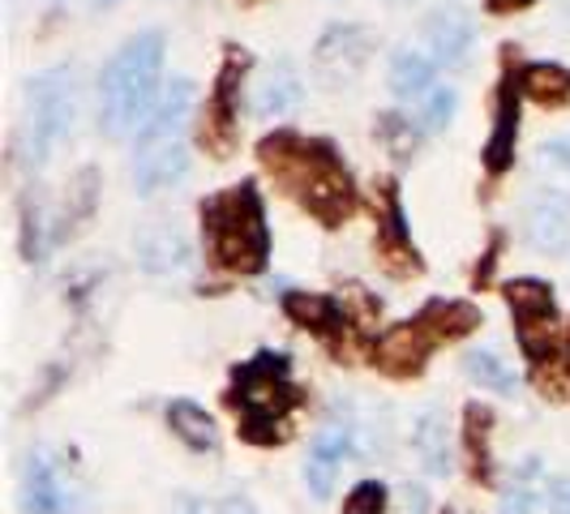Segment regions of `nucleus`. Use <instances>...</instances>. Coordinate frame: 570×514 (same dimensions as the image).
I'll return each instance as SVG.
<instances>
[{
  "instance_id": "1",
  "label": "nucleus",
  "mask_w": 570,
  "mask_h": 514,
  "mask_svg": "<svg viewBox=\"0 0 570 514\" xmlns=\"http://www.w3.org/2000/svg\"><path fill=\"white\" fill-rule=\"evenodd\" d=\"M257 164L271 171V180L287 198L301 201L322 228H343L361 206L352 171L335 142H326V138L275 129L257 142Z\"/></svg>"
},
{
  "instance_id": "2",
  "label": "nucleus",
  "mask_w": 570,
  "mask_h": 514,
  "mask_svg": "<svg viewBox=\"0 0 570 514\" xmlns=\"http://www.w3.org/2000/svg\"><path fill=\"white\" fill-rule=\"evenodd\" d=\"M202 240H206V261L224 275L249 279L262 275L271 261V228H266V201L257 194L254 180L228 185L198 206Z\"/></svg>"
},
{
  "instance_id": "3",
  "label": "nucleus",
  "mask_w": 570,
  "mask_h": 514,
  "mask_svg": "<svg viewBox=\"0 0 570 514\" xmlns=\"http://www.w3.org/2000/svg\"><path fill=\"white\" fill-rule=\"evenodd\" d=\"M224 399L236 412L240 437L249 446H284L292 437V412L305 403V391L292 382V356L262 347L232 369Z\"/></svg>"
},
{
  "instance_id": "4",
  "label": "nucleus",
  "mask_w": 570,
  "mask_h": 514,
  "mask_svg": "<svg viewBox=\"0 0 570 514\" xmlns=\"http://www.w3.org/2000/svg\"><path fill=\"white\" fill-rule=\"evenodd\" d=\"M164 52H168L164 30H138L134 39L116 48V57L108 60L99 78V116H104L99 125L108 138H129L150 120L159 73H164Z\"/></svg>"
},
{
  "instance_id": "5",
  "label": "nucleus",
  "mask_w": 570,
  "mask_h": 514,
  "mask_svg": "<svg viewBox=\"0 0 570 514\" xmlns=\"http://www.w3.org/2000/svg\"><path fill=\"white\" fill-rule=\"evenodd\" d=\"M189 120H194V82L176 78L155 103L150 120L134 134L129 176L138 194H159L189 171Z\"/></svg>"
},
{
  "instance_id": "6",
  "label": "nucleus",
  "mask_w": 570,
  "mask_h": 514,
  "mask_svg": "<svg viewBox=\"0 0 570 514\" xmlns=\"http://www.w3.org/2000/svg\"><path fill=\"white\" fill-rule=\"evenodd\" d=\"M284 314L309 330L314 339H322V347L340 360L352 365L361 343H365V322L382 314V305L365 296V287H347L343 296H326V291H301V287H287L279 296Z\"/></svg>"
},
{
  "instance_id": "7",
  "label": "nucleus",
  "mask_w": 570,
  "mask_h": 514,
  "mask_svg": "<svg viewBox=\"0 0 570 514\" xmlns=\"http://www.w3.org/2000/svg\"><path fill=\"white\" fill-rule=\"evenodd\" d=\"M78 120V69L52 65L27 82V155L30 164H48L69 142Z\"/></svg>"
},
{
  "instance_id": "8",
  "label": "nucleus",
  "mask_w": 570,
  "mask_h": 514,
  "mask_svg": "<svg viewBox=\"0 0 570 514\" xmlns=\"http://www.w3.org/2000/svg\"><path fill=\"white\" fill-rule=\"evenodd\" d=\"M391 90H395V99H400L407 112H416L425 134H442L459 108L455 86L442 82L438 60L421 57L412 48H400L391 57Z\"/></svg>"
},
{
  "instance_id": "9",
  "label": "nucleus",
  "mask_w": 570,
  "mask_h": 514,
  "mask_svg": "<svg viewBox=\"0 0 570 514\" xmlns=\"http://www.w3.org/2000/svg\"><path fill=\"white\" fill-rule=\"evenodd\" d=\"M254 57L245 48H228L224 60H219V73L210 82V95L198 112V142L210 159H228L236 150V138H240V86H245V73H249Z\"/></svg>"
},
{
  "instance_id": "10",
  "label": "nucleus",
  "mask_w": 570,
  "mask_h": 514,
  "mask_svg": "<svg viewBox=\"0 0 570 514\" xmlns=\"http://www.w3.org/2000/svg\"><path fill=\"white\" fill-rule=\"evenodd\" d=\"M507 305L514 317V339L523 347V356L537 365L544 360L553 347H558V300H553V287L532 275H519L502 287Z\"/></svg>"
},
{
  "instance_id": "11",
  "label": "nucleus",
  "mask_w": 570,
  "mask_h": 514,
  "mask_svg": "<svg viewBox=\"0 0 570 514\" xmlns=\"http://www.w3.org/2000/svg\"><path fill=\"white\" fill-rule=\"evenodd\" d=\"M373 254L382 261L386 275L395 279H412L425 270V257L412 240V228H407V215H403V198L400 185L386 176L377 185V231H373Z\"/></svg>"
},
{
  "instance_id": "12",
  "label": "nucleus",
  "mask_w": 570,
  "mask_h": 514,
  "mask_svg": "<svg viewBox=\"0 0 570 514\" xmlns=\"http://www.w3.org/2000/svg\"><path fill=\"white\" fill-rule=\"evenodd\" d=\"M519 103H523V86H519V60L514 48H502V78H498V103H493V129L481 150V164L498 180L514 168V146H519Z\"/></svg>"
},
{
  "instance_id": "13",
  "label": "nucleus",
  "mask_w": 570,
  "mask_h": 514,
  "mask_svg": "<svg viewBox=\"0 0 570 514\" xmlns=\"http://www.w3.org/2000/svg\"><path fill=\"white\" fill-rule=\"evenodd\" d=\"M433 347H442V343L433 339V330H429L421 317H407V322H395V326H386L370 347V360L377 373H386V377H416V373H425L429 365V352Z\"/></svg>"
},
{
  "instance_id": "14",
  "label": "nucleus",
  "mask_w": 570,
  "mask_h": 514,
  "mask_svg": "<svg viewBox=\"0 0 570 514\" xmlns=\"http://www.w3.org/2000/svg\"><path fill=\"white\" fill-rule=\"evenodd\" d=\"M373 52V30L361 22H335L331 30H322V39L314 43V65L326 82H352Z\"/></svg>"
},
{
  "instance_id": "15",
  "label": "nucleus",
  "mask_w": 570,
  "mask_h": 514,
  "mask_svg": "<svg viewBox=\"0 0 570 514\" xmlns=\"http://www.w3.org/2000/svg\"><path fill=\"white\" fill-rule=\"evenodd\" d=\"M69 485H65V463H57L52 451H35L27 458L22 476V511L27 514H65Z\"/></svg>"
},
{
  "instance_id": "16",
  "label": "nucleus",
  "mask_w": 570,
  "mask_h": 514,
  "mask_svg": "<svg viewBox=\"0 0 570 514\" xmlns=\"http://www.w3.org/2000/svg\"><path fill=\"white\" fill-rule=\"evenodd\" d=\"M528 240L541 254H562L570 245V198L558 189H541L528 201Z\"/></svg>"
},
{
  "instance_id": "17",
  "label": "nucleus",
  "mask_w": 570,
  "mask_h": 514,
  "mask_svg": "<svg viewBox=\"0 0 570 514\" xmlns=\"http://www.w3.org/2000/svg\"><path fill=\"white\" fill-rule=\"evenodd\" d=\"M425 48L433 52L438 65L463 69V65L472 60V48H476V27H472V18H463L459 9H438L425 22Z\"/></svg>"
},
{
  "instance_id": "18",
  "label": "nucleus",
  "mask_w": 570,
  "mask_h": 514,
  "mask_svg": "<svg viewBox=\"0 0 570 514\" xmlns=\"http://www.w3.org/2000/svg\"><path fill=\"white\" fill-rule=\"evenodd\" d=\"M301 99H305V82H301L296 65L275 60L254 86V116L257 120H284L301 108Z\"/></svg>"
},
{
  "instance_id": "19",
  "label": "nucleus",
  "mask_w": 570,
  "mask_h": 514,
  "mask_svg": "<svg viewBox=\"0 0 570 514\" xmlns=\"http://www.w3.org/2000/svg\"><path fill=\"white\" fill-rule=\"evenodd\" d=\"M347 455H352V428L347 425H326L317 433L314 446H309V458H305V485H309L314 497H331L335 476H340Z\"/></svg>"
},
{
  "instance_id": "20",
  "label": "nucleus",
  "mask_w": 570,
  "mask_h": 514,
  "mask_svg": "<svg viewBox=\"0 0 570 514\" xmlns=\"http://www.w3.org/2000/svg\"><path fill=\"white\" fill-rule=\"evenodd\" d=\"M412 451H416L421 467H425L433 481L451 476V467H455V458H451V421H446V412H442V407H425V412L416 416V428H412Z\"/></svg>"
},
{
  "instance_id": "21",
  "label": "nucleus",
  "mask_w": 570,
  "mask_h": 514,
  "mask_svg": "<svg viewBox=\"0 0 570 514\" xmlns=\"http://www.w3.org/2000/svg\"><path fill=\"white\" fill-rule=\"evenodd\" d=\"M493 407L489 403H468L463 407V446H468V463H472V481L476 485H493Z\"/></svg>"
},
{
  "instance_id": "22",
  "label": "nucleus",
  "mask_w": 570,
  "mask_h": 514,
  "mask_svg": "<svg viewBox=\"0 0 570 514\" xmlns=\"http://www.w3.org/2000/svg\"><path fill=\"white\" fill-rule=\"evenodd\" d=\"M189 257H194L189 240L176 224H155V228H146L138 236V261L150 275H176V270L189 266Z\"/></svg>"
},
{
  "instance_id": "23",
  "label": "nucleus",
  "mask_w": 570,
  "mask_h": 514,
  "mask_svg": "<svg viewBox=\"0 0 570 514\" xmlns=\"http://www.w3.org/2000/svg\"><path fill=\"white\" fill-rule=\"evenodd\" d=\"M519 86L523 99L541 103V108H567L570 103V69L553 60H528L519 65Z\"/></svg>"
},
{
  "instance_id": "24",
  "label": "nucleus",
  "mask_w": 570,
  "mask_h": 514,
  "mask_svg": "<svg viewBox=\"0 0 570 514\" xmlns=\"http://www.w3.org/2000/svg\"><path fill=\"white\" fill-rule=\"evenodd\" d=\"M168 428L194 451V455H215V451H219V428L210 421V412L198 407L194 399L168 403Z\"/></svg>"
},
{
  "instance_id": "25",
  "label": "nucleus",
  "mask_w": 570,
  "mask_h": 514,
  "mask_svg": "<svg viewBox=\"0 0 570 514\" xmlns=\"http://www.w3.org/2000/svg\"><path fill=\"white\" fill-rule=\"evenodd\" d=\"M421 322H425L429 330H433V339L438 343H455V339H468L485 317L481 309L472 305V300H425L421 305Z\"/></svg>"
},
{
  "instance_id": "26",
  "label": "nucleus",
  "mask_w": 570,
  "mask_h": 514,
  "mask_svg": "<svg viewBox=\"0 0 570 514\" xmlns=\"http://www.w3.org/2000/svg\"><path fill=\"white\" fill-rule=\"evenodd\" d=\"M463 373L481 386V391H498V395H511L514 391V373L507 369V360L498 356V352H468L463 356Z\"/></svg>"
},
{
  "instance_id": "27",
  "label": "nucleus",
  "mask_w": 570,
  "mask_h": 514,
  "mask_svg": "<svg viewBox=\"0 0 570 514\" xmlns=\"http://www.w3.org/2000/svg\"><path fill=\"white\" fill-rule=\"evenodd\" d=\"M544 485L549 481H541V458H528L519 467V476H514L507 502H502V514H532L537 502H544Z\"/></svg>"
},
{
  "instance_id": "28",
  "label": "nucleus",
  "mask_w": 570,
  "mask_h": 514,
  "mask_svg": "<svg viewBox=\"0 0 570 514\" xmlns=\"http://www.w3.org/2000/svg\"><path fill=\"white\" fill-rule=\"evenodd\" d=\"M377 142L386 146L395 159H412L416 155V146H421V125H412L407 116L400 112H386V116H377Z\"/></svg>"
},
{
  "instance_id": "29",
  "label": "nucleus",
  "mask_w": 570,
  "mask_h": 514,
  "mask_svg": "<svg viewBox=\"0 0 570 514\" xmlns=\"http://www.w3.org/2000/svg\"><path fill=\"white\" fill-rule=\"evenodd\" d=\"M537 168L541 176H549V189L567 194L570 189V138H553L537 150Z\"/></svg>"
},
{
  "instance_id": "30",
  "label": "nucleus",
  "mask_w": 570,
  "mask_h": 514,
  "mask_svg": "<svg viewBox=\"0 0 570 514\" xmlns=\"http://www.w3.org/2000/svg\"><path fill=\"white\" fill-rule=\"evenodd\" d=\"M343 514H386V485L382 481H361L343 497Z\"/></svg>"
},
{
  "instance_id": "31",
  "label": "nucleus",
  "mask_w": 570,
  "mask_h": 514,
  "mask_svg": "<svg viewBox=\"0 0 570 514\" xmlns=\"http://www.w3.org/2000/svg\"><path fill=\"white\" fill-rule=\"evenodd\" d=\"M502 245H507V231H489V249L481 254V261H476V275H472V287H476V291H481V287H489V279H493V266H498Z\"/></svg>"
},
{
  "instance_id": "32",
  "label": "nucleus",
  "mask_w": 570,
  "mask_h": 514,
  "mask_svg": "<svg viewBox=\"0 0 570 514\" xmlns=\"http://www.w3.org/2000/svg\"><path fill=\"white\" fill-rule=\"evenodd\" d=\"M544 511L570 514V476H558V481L544 485Z\"/></svg>"
},
{
  "instance_id": "33",
  "label": "nucleus",
  "mask_w": 570,
  "mask_h": 514,
  "mask_svg": "<svg viewBox=\"0 0 570 514\" xmlns=\"http://www.w3.org/2000/svg\"><path fill=\"white\" fill-rule=\"evenodd\" d=\"M400 514H429V493L421 485H407L403 488V502Z\"/></svg>"
},
{
  "instance_id": "34",
  "label": "nucleus",
  "mask_w": 570,
  "mask_h": 514,
  "mask_svg": "<svg viewBox=\"0 0 570 514\" xmlns=\"http://www.w3.org/2000/svg\"><path fill=\"white\" fill-rule=\"evenodd\" d=\"M532 4H541V0H485V9L493 18H502V13H523V9H532Z\"/></svg>"
},
{
  "instance_id": "35",
  "label": "nucleus",
  "mask_w": 570,
  "mask_h": 514,
  "mask_svg": "<svg viewBox=\"0 0 570 514\" xmlns=\"http://www.w3.org/2000/svg\"><path fill=\"white\" fill-rule=\"evenodd\" d=\"M562 356L570 360V326H567V339H562Z\"/></svg>"
},
{
  "instance_id": "36",
  "label": "nucleus",
  "mask_w": 570,
  "mask_h": 514,
  "mask_svg": "<svg viewBox=\"0 0 570 514\" xmlns=\"http://www.w3.org/2000/svg\"><path fill=\"white\" fill-rule=\"evenodd\" d=\"M240 4H262V0H240Z\"/></svg>"
},
{
  "instance_id": "37",
  "label": "nucleus",
  "mask_w": 570,
  "mask_h": 514,
  "mask_svg": "<svg viewBox=\"0 0 570 514\" xmlns=\"http://www.w3.org/2000/svg\"><path fill=\"white\" fill-rule=\"evenodd\" d=\"M99 4H116V0H99Z\"/></svg>"
},
{
  "instance_id": "38",
  "label": "nucleus",
  "mask_w": 570,
  "mask_h": 514,
  "mask_svg": "<svg viewBox=\"0 0 570 514\" xmlns=\"http://www.w3.org/2000/svg\"><path fill=\"white\" fill-rule=\"evenodd\" d=\"M446 514H451V511H446Z\"/></svg>"
}]
</instances>
